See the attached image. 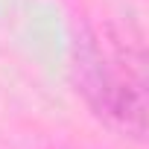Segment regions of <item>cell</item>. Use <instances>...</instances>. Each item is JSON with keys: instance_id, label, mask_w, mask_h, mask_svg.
I'll use <instances>...</instances> for the list:
<instances>
[{"instance_id": "obj_1", "label": "cell", "mask_w": 149, "mask_h": 149, "mask_svg": "<svg viewBox=\"0 0 149 149\" xmlns=\"http://www.w3.org/2000/svg\"><path fill=\"white\" fill-rule=\"evenodd\" d=\"M73 76L76 91L88 100V105L105 117L120 123L134 137H143L146 129V102H143V76L140 73L114 70L94 38H82L73 47Z\"/></svg>"}]
</instances>
